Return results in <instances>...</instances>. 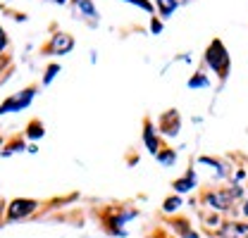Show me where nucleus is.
<instances>
[{"instance_id":"1","label":"nucleus","mask_w":248,"mask_h":238,"mask_svg":"<svg viewBox=\"0 0 248 238\" xmlns=\"http://www.w3.org/2000/svg\"><path fill=\"white\" fill-rule=\"evenodd\" d=\"M205 62L210 64V69L217 72L222 79L227 76V72H229V55H227L222 41H217L215 38V41L208 45V50H205Z\"/></svg>"},{"instance_id":"2","label":"nucleus","mask_w":248,"mask_h":238,"mask_svg":"<svg viewBox=\"0 0 248 238\" xmlns=\"http://www.w3.org/2000/svg\"><path fill=\"white\" fill-rule=\"evenodd\" d=\"M36 86H29V89L19 90V93H15V95H10L5 103H0V117L2 115H10V112H19V110H27L31 103H33V98H36Z\"/></svg>"},{"instance_id":"3","label":"nucleus","mask_w":248,"mask_h":238,"mask_svg":"<svg viewBox=\"0 0 248 238\" xmlns=\"http://www.w3.org/2000/svg\"><path fill=\"white\" fill-rule=\"evenodd\" d=\"M74 36L72 33H64V31H58L50 36V41L43 45V53L46 55H67L74 50Z\"/></svg>"},{"instance_id":"4","label":"nucleus","mask_w":248,"mask_h":238,"mask_svg":"<svg viewBox=\"0 0 248 238\" xmlns=\"http://www.w3.org/2000/svg\"><path fill=\"white\" fill-rule=\"evenodd\" d=\"M38 209V203L31 200V198H15L7 208V222H19V219H27L29 214H33Z\"/></svg>"},{"instance_id":"5","label":"nucleus","mask_w":248,"mask_h":238,"mask_svg":"<svg viewBox=\"0 0 248 238\" xmlns=\"http://www.w3.org/2000/svg\"><path fill=\"white\" fill-rule=\"evenodd\" d=\"M143 143H146V150L151 155H157L160 152V138H157V129L151 124V119L143 121Z\"/></svg>"},{"instance_id":"6","label":"nucleus","mask_w":248,"mask_h":238,"mask_svg":"<svg viewBox=\"0 0 248 238\" xmlns=\"http://www.w3.org/2000/svg\"><path fill=\"white\" fill-rule=\"evenodd\" d=\"M219 236L222 238H248V224H239V222H229L219 226Z\"/></svg>"},{"instance_id":"7","label":"nucleus","mask_w":248,"mask_h":238,"mask_svg":"<svg viewBox=\"0 0 248 238\" xmlns=\"http://www.w3.org/2000/svg\"><path fill=\"white\" fill-rule=\"evenodd\" d=\"M205 203L215 209H227L232 205V195H229V193H219V191H215V193H208V195H205Z\"/></svg>"},{"instance_id":"8","label":"nucleus","mask_w":248,"mask_h":238,"mask_svg":"<svg viewBox=\"0 0 248 238\" xmlns=\"http://www.w3.org/2000/svg\"><path fill=\"white\" fill-rule=\"evenodd\" d=\"M179 7V0H155V10L160 12L162 19H170Z\"/></svg>"},{"instance_id":"9","label":"nucleus","mask_w":248,"mask_h":238,"mask_svg":"<svg viewBox=\"0 0 248 238\" xmlns=\"http://www.w3.org/2000/svg\"><path fill=\"white\" fill-rule=\"evenodd\" d=\"M193 186H196V174H193V172H186L184 178H177V181L172 183V188H174L177 193H188Z\"/></svg>"},{"instance_id":"10","label":"nucleus","mask_w":248,"mask_h":238,"mask_svg":"<svg viewBox=\"0 0 248 238\" xmlns=\"http://www.w3.org/2000/svg\"><path fill=\"white\" fill-rule=\"evenodd\" d=\"M155 157H157V162H160V164H165V167H170V164H174V162H177V152H174V150H160Z\"/></svg>"},{"instance_id":"11","label":"nucleus","mask_w":248,"mask_h":238,"mask_svg":"<svg viewBox=\"0 0 248 238\" xmlns=\"http://www.w3.org/2000/svg\"><path fill=\"white\" fill-rule=\"evenodd\" d=\"M77 7L86 15V17H91V19H98V10H95V5H93L91 0H79L77 2Z\"/></svg>"},{"instance_id":"12","label":"nucleus","mask_w":248,"mask_h":238,"mask_svg":"<svg viewBox=\"0 0 248 238\" xmlns=\"http://www.w3.org/2000/svg\"><path fill=\"white\" fill-rule=\"evenodd\" d=\"M43 134H46V131H43V124H41V121H31L29 126H27V136H29L31 141H33V138H43Z\"/></svg>"},{"instance_id":"13","label":"nucleus","mask_w":248,"mask_h":238,"mask_svg":"<svg viewBox=\"0 0 248 238\" xmlns=\"http://www.w3.org/2000/svg\"><path fill=\"white\" fill-rule=\"evenodd\" d=\"M60 74V64H48V69H46V74H43V86H48V84H53V79Z\"/></svg>"},{"instance_id":"14","label":"nucleus","mask_w":248,"mask_h":238,"mask_svg":"<svg viewBox=\"0 0 248 238\" xmlns=\"http://www.w3.org/2000/svg\"><path fill=\"white\" fill-rule=\"evenodd\" d=\"M208 84H210V81H208V76H205V74H196L193 79H188V84H186V86H188V89H203V86H208Z\"/></svg>"},{"instance_id":"15","label":"nucleus","mask_w":248,"mask_h":238,"mask_svg":"<svg viewBox=\"0 0 248 238\" xmlns=\"http://www.w3.org/2000/svg\"><path fill=\"white\" fill-rule=\"evenodd\" d=\"M124 2H129V5H136L139 10H143V12H151V15L155 12V5L151 2V0H124Z\"/></svg>"},{"instance_id":"16","label":"nucleus","mask_w":248,"mask_h":238,"mask_svg":"<svg viewBox=\"0 0 248 238\" xmlns=\"http://www.w3.org/2000/svg\"><path fill=\"white\" fill-rule=\"evenodd\" d=\"M179 205H182V198H179V195H174V198H167V200L162 203V209H165V212H177Z\"/></svg>"},{"instance_id":"17","label":"nucleus","mask_w":248,"mask_h":238,"mask_svg":"<svg viewBox=\"0 0 248 238\" xmlns=\"http://www.w3.org/2000/svg\"><path fill=\"white\" fill-rule=\"evenodd\" d=\"M17 150H24V143H22L19 138H17V141H12L7 148L2 150V157H7V155H12V152H17Z\"/></svg>"},{"instance_id":"18","label":"nucleus","mask_w":248,"mask_h":238,"mask_svg":"<svg viewBox=\"0 0 248 238\" xmlns=\"http://www.w3.org/2000/svg\"><path fill=\"white\" fill-rule=\"evenodd\" d=\"M7 45H10V38H7V31L0 27V53H5L7 50Z\"/></svg>"},{"instance_id":"19","label":"nucleus","mask_w":248,"mask_h":238,"mask_svg":"<svg viewBox=\"0 0 248 238\" xmlns=\"http://www.w3.org/2000/svg\"><path fill=\"white\" fill-rule=\"evenodd\" d=\"M151 31H153V33H160V31H162V22H160L157 17H151Z\"/></svg>"},{"instance_id":"20","label":"nucleus","mask_w":248,"mask_h":238,"mask_svg":"<svg viewBox=\"0 0 248 238\" xmlns=\"http://www.w3.org/2000/svg\"><path fill=\"white\" fill-rule=\"evenodd\" d=\"M244 214L248 217V203H244Z\"/></svg>"},{"instance_id":"21","label":"nucleus","mask_w":248,"mask_h":238,"mask_svg":"<svg viewBox=\"0 0 248 238\" xmlns=\"http://www.w3.org/2000/svg\"><path fill=\"white\" fill-rule=\"evenodd\" d=\"M148 238H165V234H155V236H148Z\"/></svg>"},{"instance_id":"22","label":"nucleus","mask_w":248,"mask_h":238,"mask_svg":"<svg viewBox=\"0 0 248 238\" xmlns=\"http://www.w3.org/2000/svg\"><path fill=\"white\" fill-rule=\"evenodd\" d=\"M53 2H58V5H64V2H67V0H53Z\"/></svg>"},{"instance_id":"23","label":"nucleus","mask_w":248,"mask_h":238,"mask_svg":"<svg viewBox=\"0 0 248 238\" xmlns=\"http://www.w3.org/2000/svg\"><path fill=\"white\" fill-rule=\"evenodd\" d=\"M179 2H184V0H179Z\"/></svg>"}]
</instances>
